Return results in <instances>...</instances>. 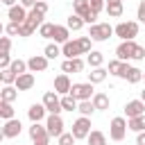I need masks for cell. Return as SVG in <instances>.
Instances as JSON below:
<instances>
[{"mask_svg": "<svg viewBox=\"0 0 145 145\" xmlns=\"http://www.w3.org/2000/svg\"><path fill=\"white\" fill-rule=\"evenodd\" d=\"M116 59H120V61H129V59L143 61L145 59V48L134 43V41H120V45L116 48Z\"/></svg>", "mask_w": 145, "mask_h": 145, "instance_id": "cell-2", "label": "cell"}, {"mask_svg": "<svg viewBox=\"0 0 145 145\" xmlns=\"http://www.w3.org/2000/svg\"><path fill=\"white\" fill-rule=\"evenodd\" d=\"M2 32H5V25H2V23H0V36H2Z\"/></svg>", "mask_w": 145, "mask_h": 145, "instance_id": "cell-49", "label": "cell"}, {"mask_svg": "<svg viewBox=\"0 0 145 145\" xmlns=\"http://www.w3.org/2000/svg\"><path fill=\"white\" fill-rule=\"evenodd\" d=\"M45 113H48V109H45L43 102H41V104H32V106L27 109V118H29L32 122H41V120L45 118Z\"/></svg>", "mask_w": 145, "mask_h": 145, "instance_id": "cell-18", "label": "cell"}, {"mask_svg": "<svg viewBox=\"0 0 145 145\" xmlns=\"http://www.w3.org/2000/svg\"><path fill=\"white\" fill-rule=\"evenodd\" d=\"M77 111H79L82 116H88V118H91V113L95 111V106H93L91 100H82V102H77Z\"/></svg>", "mask_w": 145, "mask_h": 145, "instance_id": "cell-35", "label": "cell"}, {"mask_svg": "<svg viewBox=\"0 0 145 145\" xmlns=\"http://www.w3.org/2000/svg\"><path fill=\"white\" fill-rule=\"evenodd\" d=\"M113 34L120 39V41H134L138 36V23L136 20H122L113 27Z\"/></svg>", "mask_w": 145, "mask_h": 145, "instance_id": "cell-4", "label": "cell"}, {"mask_svg": "<svg viewBox=\"0 0 145 145\" xmlns=\"http://www.w3.org/2000/svg\"><path fill=\"white\" fill-rule=\"evenodd\" d=\"M43 104H45L48 113H61V111H63V109H61V97H59L57 91H48V93L43 95Z\"/></svg>", "mask_w": 145, "mask_h": 145, "instance_id": "cell-10", "label": "cell"}, {"mask_svg": "<svg viewBox=\"0 0 145 145\" xmlns=\"http://www.w3.org/2000/svg\"><path fill=\"white\" fill-rule=\"evenodd\" d=\"M102 61H104V54H102V52H97V50H91V52H88V57H86V63H88L91 68L102 66Z\"/></svg>", "mask_w": 145, "mask_h": 145, "instance_id": "cell-29", "label": "cell"}, {"mask_svg": "<svg viewBox=\"0 0 145 145\" xmlns=\"http://www.w3.org/2000/svg\"><path fill=\"white\" fill-rule=\"evenodd\" d=\"M16 82V72L11 68H5L2 70V84H14Z\"/></svg>", "mask_w": 145, "mask_h": 145, "instance_id": "cell-39", "label": "cell"}, {"mask_svg": "<svg viewBox=\"0 0 145 145\" xmlns=\"http://www.w3.org/2000/svg\"><path fill=\"white\" fill-rule=\"evenodd\" d=\"M140 100H143V102H145V91H143V93H140Z\"/></svg>", "mask_w": 145, "mask_h": 145, "instance_id": "cell-50", "label": "cell"}, {"mask_svg": "<svg viewBox=\"0 0 145 145\" xmlns=\"http://www.w3.org/2000/svg\"><path fill=\"white\" fill-rule=\"evenodd\" d=\"M136 145H145V131H138V136H136Z\"/></svg>", "mask_w": 145, "mask_h": 145, "instance_id": "cell-46", "label": "cell"}, {"mask_svg": "<svg viewBox=\"0 0 145 145\" xmlns=\"http://www.w3.org/2000/svg\"><path fill=\"white\" fill-rule=\"evenodd\" d=\"M14 86L18 88V91H29L32 86H34V75L27 70V72H23V75H18L16 77V82H14Z\"/></svg>", "mask_w": 145, "mask_h": 145, "instance_id": "cell-17", "label": "cell"}, {"mask_svg": "<svg viewBox=\"0 0 145 145\" xmlns=\"http://www.w3.org/2000/svg\"><path fill=\"white\" fill-rule=\"evenodd\" d=\"M70 77L66 75V72H61V75H57L54 77V91L59 93V95H68L70 93Z\"/></svg>", "mask_w": 145, "mask_h": 145, "instance_id": "cell-13", "label": "cell"}, {"mask_svg": "<svg viewBox=\"0 0 145 145\" xmlns=\"http://www.w3.org/2000/svg\"><path fill=\"white\" fill-rule=\"evenodd\" d=\"M11 50V39L9 36H0V52H9Z\"/></svg>", "mask_w": 145, "mask_h": 145, "instance_id": "cell-41", "label": "cell"}, {"mask_svg": "<svg viewBox=\"0 0 145 145\" xmlns=\"http://www.w3.org/2000/svg\"><path fill=\"white\" fill-rule=\"evenodd\" d=\"M72 9H75V14L82 16V18H86V16L93 11L91 5H88V0H72Z\"/></svg>", "mask_w": 145, "mask_h": 145, "instance_id": "cell-25", "label": "cell"}, {"mask_svg": "<svg viewBox=\"0 0 145 145\" xmlns=\"http://www.w3.org/2000/svg\"><path fill=\"white\" fill-rule=\"evenodd\" d=\"M43 18H45V14H43V11H39L36 7H32V9L27 11L25 23L20 25L18 36H32V34L36 32V27H41V25H43Z\"/></svg>", "mask_w": 145, "mask_h": 145, "instance_id": "cell-3", "label": "cell"}, {"mask_svg": "<svg viewBox=\"0 0 145 145\" xmlns=\"http://www.w3.org/2000/svg\"><path fill=\"white\" fill-rule=\"evenodd\" d=\"M48 61L50 59L45 54H34L27 59V70L29 72H43V70H48Z\"/></svg>", "mask_w": 145, "mask_h": 145, "instance_id": "cell-12", "label": "cell"}, {"mask_svg": "<svg viewBox=\"0 0 145 145\" xmlns=\"http://www.w3.org/2000/svg\"><path fill=\"white\" fill-rule=\"evenodd\" d=\"M34 145H50V143H34Z\"/></svg>", "mask_w": 145, "mask_h": 145, "instance_id": "cell-51", "label": "cell"}, {"mask_svg": "<svg viewBox=\"0 0 145 145\" xmlns=\"http://www.w3.org/2000/svg\"><path fill=\"white\" fill-rule=\"evenodd\" d=\"M5 32H7L9 36H18V32H20V23H9V25L5 27Z\"/></svg>", "mask_w": 145, "mask_h": 145, "instance_id": "cell-40", "label": "cell"}, {"mask_svg": "<svg viewBox=\"0 0 145 145\" xmlns=\"http://www.w3.org/2000/svg\"><path fill=\"white\" fill-rule=\"evenodd\" d=\"M91 134V118L88 116H82L72 122V136L79 140V138H86Z\"/></svg>", "mask_w": 145, "mask_h": 145, "instance_id": "cell-9", "label": "cell"}, {"mask_svg": "<svg viewBox=\"0 0 145 145\" xmlns=\"http://www.w3.org/2000/svg\"><path fill=\"white\" fill-rule=\"evenodd\" d=\"M20 127H23V125H20V120L9 118V120L5 122V127H2V129H5V138H16V136L20 134Z\"/></svg>", "mask_w": 145, "mask_h": 145, "instance_id": "cell-20", "label": "cell"}, {"mask_svg": "<svg viewBox=\"0 0 145 145\" xmlns=\"http://www.w3.org/2000/svg\"><path fill=\"white\" fill-rule=\"evenodd\" d=\"M20 5H23L25 9H32V7L36 5V0H20Z\"/></svg>", "mask_w": 145, "mask_h": 145, "instance_id": "cell-45", "label": "cell"}, {"mask_svg": "<svg viewBox=\"0 0 145 145\" xmlns=\"http://www.w3.org/2000/svg\"><path fill=\"white\" fill-rule=\"evenodd\" d=\"M52 29H54L52 23H43V25L39 27V34H41L43 39H52Z\"/></svg>", "mask_w": 145, "mask_h": 145, "instance_id": "cell-37", "label": "cell"}, {"mask_svg": "<svg viewBox=\"0 0 145 145\" xmlns=\"http://www.w3.org/2000/svg\"><path fill=\"white\" fill-rule=\"evenodd\" d=\"M106 72H109V70H104L102 66H97V68H93V70L88 72V82H91V84H102V82L106 79Z\"/></svg>", "mask_w": 145, "mask_h": 145, "instance_id": "cell-26", "label": "cell"}, {"mask_svg": "<svg viewBox=\"0 0 145 145\" xmlns=\"http://www.w3.org/2000/svg\"><path fill=\"white\" fill-rule=\"evenodd\" d=\"M0 82H2V70H0Z\"/></svg>", "mask_w": 145, "mask_h": 145, "instance_id": "cell-53", "label": "cell"}, {"mask_svg": "<svg viewBox=\"0 0 145 145\" xmlns=\"http://www.w3.org/2000/svg\"><path fill=\"white\" fill-rule=\"evenodd\" d=\"M140 113H145V102L143 100H131V102L125 104V116L127 118H134V116H140Z\"/></svg>", "mask_w": 145, "mask_h": 145, "instance_id": "cell-14", "label": "cell"}, {"mask_svg": "<svg viewBox=\"0 0 145 145\" xmlns=\"http://www.w3.org/2000/svg\"><path fill=\"white\" fill-rule=\"evenodd\" d=\"M61 70L68 75V72H82L84 70V61L79 59V57H72V59H66L63 63H61Z\"/></svg>", "mask_w": 145, "mask_h": 145, "instance_id": "cell-15", "label": "cell"}, {"mask_svg": "<svg viewBox=\"0 0 145 145\" xmlns=\"http://www.w3.org/2000/svg\"><path fill=\"white\" fill-rule=\"evenodd\" d=\"M25 18H27V9L23 7V5H14V7H9V20L11 23H25Z\"/></svg>", "mask_w": 145, "mask_h": 145, "instance_id": "cell-19", "label": "cell"}, {"mask_svg": "<svg viewBox=\"0 0 145 145\" xmlns=\"http://www.w3.org/2000/svg\"><path fill=\"white\" fill-rule=\"evenodd\" d=\"M16 97H18V88H16L14 84H5L2 91H0V100H5V102H14Z\"/></svg>", "mask_w": 145, "mask_h": 145, "instance_id": "cell-24", "label": "cell"}, {"mask_svg": "<svg viewBox=\"0 0 145 145\" xmlns=\"http://www.w3.org/2000/svg\"><path fill=\"white\" fill-rule=\"evenodd\" d=\"M125 79H127L129 84H138V82L143 79V70H140V68L129 66V70H127V75H125Z\"/></svg>", "mask_w": 145, "mask_h": 145, "instance_id": "cell-30", "label": "cell"}, {"mask_svg": "<svg viewBox=\"0 0 145 145\" xmlns=\"http://www.w3.org/2000/svg\"><path fill=\"white\" fill-rule=\"evenodd\" d=\"M127 70H129V63H127V61H120V59L109 61V72H111V75H116V77H122V79H125Z\"/></svg>", "mask_w": 145, "mask_h": 145, "instance_id": "cell-16", "label": "cell"}, {"mask_svg": "<svg viewBox=\"0 0 145 145\" xmlns=\"http://www.w3.org/2000/svg\"><path fill=\"white\" fill-rule=\"evenodd\" d=\"M2 138H5V129L0 127V140H2Z\"/></svg>", "mask_w": 145, "mask_h": 145, "instance_id": "cell-48", "label": "cell"}, {"mask_svg": "<svg viewBox=\"0 0 145 145\" xmlns=\"http://www.w3.org/2000/svg\"><path fill=\"white\" fill-rule=\"evenodd\" d=\"M109 2H122V0H109Z\"/></svg>", "mask_w": 145, "mask_h": 145, "instance_id": "cell-52", "label": "cell"}, {"mask_svg": "<svg viewBox=\"0 0 145 145\" xmlns=\"http://www.w3.org/2000/svg\"><path fill=\"white\" fill-rule=\"evenodd\" d=\"M143 79H145V72H143Z\"/></svg>", "mask_w": 145, "mask_h": 145, "instance_id": "cell-54", "label": "cell"}, {"mask_svg": "<svg viewBox=\"0 0 145 145\" xmlns=\"http://www.w3.org/2000/svg\"><path fill=\"white\" fill-rule=\"evenodd\" d=\"M14 113H16V109L11 106V102H5V100H0V118L9 120V118H14Z\"/></svg>", "mask_w": 145, "mask_h": 145, "instance_id": "cell-33", "label": "cell"}, {"mask_svg": "<svg viewBox=\"0 0 145 145\" xmlns=\"http://www.w3.org/2000/svg\"><path fill=\"white\" fill-rule=\"evenodd\" d=\"M136 18H138L140 23H145V0H140V5H138V11H136Z\"/></svg>", "mask_w": 145, "mask_h": 145, "instance_id": "cell-44", "label": "cell"}, {"mask_svg": "<svg viewBox=\"0 0 145 145\" xmlns=\"http://www.w3.org/2000/svg\"><path fill=\"white\" fill-rule=\"evenodd\" d=\"M9 63H11V57H9V52H0V70L9 68Z\"/></svg>", "mask_w": 145, "mask_h": 145, "instance_id": "cell-42", "label": "cell"}, {"mask_svg": "<svg viewBox=\"0 0 145 145\" xmlns=\"http://www.w3.org/2000/svg\"><path fill=\"white\" fill-rule=\"evenodd\" d=\"M29 138H32L34 143H50V134H48L45 125H41V122H32V127H29Z\"/></svg>", "mask_w": 145, "mask_h": 145, "instance_id": "cell-11", "label": "cell"}, {"mask_svg": "<svg viewBox=\"0 0 145 145\" xmlns=\"http://www.w3.org/2000/svg\"><path fill=\"white\" fill-rule=\"evenodd\" d=\"M88 5H91V9H93L95 14H100V11L104 9V5H106V2H104V0H88Z\"/></svg>", "mask_w": 145, "mask_h": 145, "instance_id": "cell-43", "label": "cell"}, {"mask_svg": "<svg viewBox=\"0 0 145 145\" xmlns=\"http://www.w3.org/2000/svg\"><path fill=\"white\" fill-rule=\"evenodd\" d=\"M91 36H79V39H68L61 48V54L66 59H72V57H79V54H88L91 52Z\"/></svg>", "mask_w": 145, "mask_h": 145, "instance_id": "cell-1", "label": "cell"}, {"mask_svg": "<svg viewBox=\"0 0 145 145\" xmlns=\"http://www.w3.org/2000/svg\"><path fill=\"white\" fill-rule=\"evenodd\" d=\"M45 129H48L50 138H59L63 134V120H61V116L59 113H50L48 120H45Z\"/></svg>", "mask_w": 145, "mask_h": 145, "instance_id": "cell-8", "label": "cell"}, {"mask_svg": "<svg viewBox=\"0 0 145 145\" xmlns=\"http://www.w3.org/2000/svg\"><path fill=\"white\" fill-rule=\"evenodd\" d=\"M43 54H45L48 59H54V57H59V54H61V48H59L57 43H48V45H45V50H43Z\"/></svg>", "mask_w": 145, "mask_h": 145, "instance_id": "cell-36", "label": "cell"}, {"mask_svg": "<svg viewBox=\"0 0 145 145\" xmlns=\"http://www.w3.org/2000/svg\"><path fill=\"white\" fill-rule=\"evenodd\" d=\"M45 2H48V0H45Z\"/></svg>", "mask_w": 145, "mask_h": 145, "instance_id": "cell-56", "label": "cell"}, {"mask_svg": "<svg viewBox=\"0 0 145 145\" xmlns=\"http://www.w3.org/2000/svg\"><path fill=\"white\" fill-rule=\"evenodd\" d=\"M91 102H93L95 111H106V109H109V95H106V93H93Z\"/></svg>", "mask_w": 145, "mask_h": 145, "instance_id": "cell-22", "label": "cell"}, {"mask_svg": "<svg viewBox=\"0 0 145 145\" xmlns=\"http://www.w3.org/2000/svg\"><path fill=\"white\" fill-rule=\"evenodd\" d=\"M0 2H2V5H7V7H14V5H16V0H0Z\"/></svg>", "mask_w": 145, "mask_h": 145, "instance_id": "cell-47", "label": "cell"}, {"mask_svg": "<svg viewBox=\"0 0 145 145\" xmlns=\"http://www.w3.org/2000/svg\"><path fill=\"white\" fill-rule=\"evenodd\" d=\"M66 27H68V29H72V32H77V29H82V27H84V18H82V16H77V14H72V16L66 20Z\"/></svg>", "mask_w": 145, "mask_h": 145, "instance_id": "cell-31", "label": "cell"}, {"mask_svg": "<svg viewBox=\"0 0 145 145\" xmlns=\"http://www.w3.org/2000/svg\"><path fill=\"white\" fill-rule=\"evenodd\" d=\"M70 95L82 102V100H91L93 97V84L91 82H79V84H72L70 86Z\"/></svg>", "mask_w": 145, "mask_h": 145, "instance_id": "cell-7", "label": "cell"}, {"mask_svg": "<svg viewBox=\"0 0 145 145\" xmlns=\"http://www.w3.org/2000/svg\"><path fill=\"white\" fill-rule=\"evenodd\" d=\"M57 140H59V145H72V143H75L77 138L72 136V131H63V134H61V136H59Z\"/></svg>", "mask_w": 145, "mask_h": 145, "instance_id": "cell-38", "label": "cell"}, {"mask_svg": "<svg viewBox=\"0 0 145 145\" xmlns=\"http://www.w3.org/2000/svg\"><path fill=\"white\" fill-rule=\"evenodd\" d=\"M68 36H70V29L66 27V25H54V29H52V39H54V43H66L68 41Z\"/></svg>", "mask_w": 145, "mask_h": 145, "instance_id": "cell-21", "label": "cell"}, {"mask_svg": "<svg viewBox=\"0 0 145 145\" xmlns=\"http://www.w3.org/2000/svg\"><path fill=\"white\" fill-rule=\"evenodd\" d=\"M0 91H2V88H0Z\"/></svg>", "mask_w": 145, "mask_h": 145, "instance_id": "cell-55", "label": "cell"}, {"mask_svg": "<svg viewBox=\"0 0 145 145\" xmlns=\"http://www.w3.org/2000/svg\"><path fill=\"white\" fill-rule=\"evenodd\" d=\"M61 109H63V111H70V113H72V111H77V100H75L70 93H68V95H63V97H61Z\"/></svg>", "mask_w": 145, "mask_h": 145, "instance_id": "cell-32", "label": "cell"}, {"mask_svg": "<svg viewBox=\"0 0 145 145\" xmlns=\"http://www.w3.org/2000/svg\"><path fill=\"white\" fill-rule=\"evenodd\" d=\"M111 34H113V27H111L109 23H95V25H91V29H88L91 41H97V43L111 39Z\"/></svg>", "mask_w": 145, "mask_h": 145, "instance_id": "cell-5", "label": "cell"}, {"mask_svg": "<svg viewBox=\"0 0 145 145\" xmlns=\"http://www.w3.org/2000/svg\"><path fill=\"white\" fill-rule=\"evenodd\" d=\"M86 143L88 145H106V136L100 129H91V134L86 136Z\"/></svg>", "mask_w": 145, "mask_h": 145, "instance_id": "cell-27", "label": "cell"}, {"mask_svg": "<svg viewBox=\"0 0 145 145\" xmlns=\"http://www.w3.org/2000/svg\"><path fill=\"white\" fill-rule=\"evenodd\" d=\"M104 9H106L109 18H120V16H122V11H125L122 2H106V5H104Z\"/></svg>", "mask_w": 145, "mask_h": 145, "instance_id": "cell-28", "label": "cell"}, {"mask_svg": "<svg viewBox=\"0 0 145 145\" xmlns=\"http://www.w3.org/2000/svg\"><path fill=\"white\" fill-rule=\"evenodd\" d=\"M127 129H131V131H145V113H140V116H134V118H127Z\"/></svg>", "mask_w": 145, "mask_h": 145, "instance_id": "cell-23", "label": "cell"}, {"mask_svg": "<svg viewBox=\"0 0 145 145\" xmlns=\"http://www.w3.org/2000/svg\"><path fill=\"white\" fill-rule=\"evenodd\" d=\"M127 136V120L122 116H116L109 125V138L111 140H122Z\"/></svg>", "mask_w": 145, "mask_h": 145, "instance_id": "cell-6", "label": "cell"}, {"mask_svg": "<svg viewBox=\"0 0 145 145\" xmlns=\"http://www.w3.org/2000/svg\"><path fill=\"white\" fill-rule=\"evenodd\" d=\"M9 68L16 72V77L18 75H23V72H27V61H23V59H11V63H9Z\"/></svg>", "mask_w": 145, "mask_h": 145, "instance_id": "cell-34", "label": "cell"}]
</instances>
